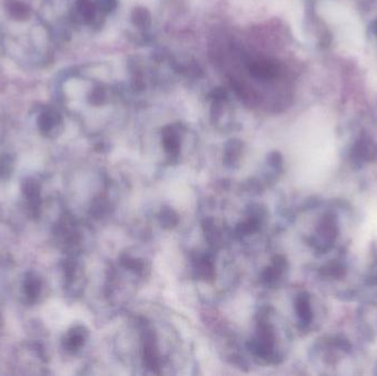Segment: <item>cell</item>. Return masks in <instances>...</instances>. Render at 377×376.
Instances as JSON below:
<instances>
[{"label":"cell","instance_id":"11","mask_svg":"<svg viewBox=\"0 0 377 376\" xmlns=\"http://www.w3.org/2000/svg\"><path fill=\"white\" fill-rule=\"evenodd\" d=\"M159 218H160V222L164 228H175L179 223V216H178L177 212L168 207L160 211Z\"/></svg>","mask_w":377,"mask_h":376},{"label":"cell","instance_id":"5","mask_svg":"<svg viewBox=\"0 0 377 376\" xmlns=\"http://www.w3.org/2000/svg\"><path fill=\"white\" fill-rule=\"evenodd\" d=\"M250 72L255 78L260 80H271L276 78L278 73L277 64L273 61L269 60H257L252 62L250 65Z\"/></svg>","mask_w":377,"mask_h":376},{"label":"cell","instance_id":"2","mask_svg":"<svg viewBox=\"0 0 377 376\" xmlns=\"http://www.w3.org/2000/svg\"><path fill=\"white\" fill-rule=\"evenodd\" d=\"M42 293V281L34 272H27L22 281V296L27 304L37 302Z\"/></svg>","mask_w":377,"mask_h":376},{"label":"cell","instance_id":"18","mask_svg":"<svg viewBox=\"0 0 377 376\" xmlns=\"http://www.w3.org/2000/svg\"><path fill=\"white\" fill-rule=\"evenodd\" d=\"M210 97L214 101H223L227 99V92L224 91L223 88H214L210 94Z\"/></svg>","mask_w":377,"mask_h":376},{"label":"cell","instance_id":"17","mask_svg":"<svg viewBox=\"0 0 377 376\" xmlns=\"http://www.w3.org/2000/svg\"><path fill=\"white\" fill-rule=\"evenodd\" d=\"M118 5L116 0H99V8L104 13H110L114 11Z\"/></svg>","mask_w":377,"mask_h":376},{"label":"cell","instance_id":"14","mask_svg":"<svg viewBox=\"0 0 377 376\" xmlns=\"http://www.w3.org/2000/svg\"><path fill=\"white\" fill-rule=\"evenodd\" d=\"M204 228H206V237L210 243L218 241L220 234L219 232L216 231L214 224H212L211 222H206Z\"/></svg>","mask_w":377,"mask_h":376},{"label":"cell","instance_id":"8","mask_svg":"<svg viewBox=\"0 0 377 376\" xmlns=\"http://www.w3.org/2000/svg\"><path fill=\"white\" fill-rule=\"evenodd\" d=\"M242 151V143L237 139L229 140L225 147V153H224V161L227 166H233L239 159Z\"/></svg>","mask_w":377,"mask_h":376},{"label":"cell","instance_id":"13","mask_svg":"<svg viewBox=\"0 0 377 376\" xmlns=\"http://www.w3.org/2000/svg\"><path fill=\"white\" fill-rule=\"evenodd\" d=\"M296 309L297 314H298L302 322H306V323L310 322L311 316H313V312L310 309L309 300H308L307 297L301 296L298 298Z\"/></svg>","mask_w":377,"mask_h":376},{"label":"cell","instance_id":"15","mask_svg":"<svg viewBox=\"0 0 377 376\" xmlns=\"http://www.w3.org/2000/svg\"><path fill=\"white\" fill-rule=\"evenodd\" d=\"M122 264L125 265V267L133 270L134 272H139L143 270V263L141 260H134L129 257H126L125 260H122Z\"/></svg>","mask_w":377,"mask_h":376},{"label":"cell","instance_id":"1","mask_svg":"<svg viewBox=\"0 0 377 376\" xmlns=\"http://www.w3.org/2000/svg\"><path fill=\"white\" fill-rule=\"evenodd\" d=\"M22 195L29 212L34 218L39 216L42 207L41 184L34 178H28L22 182Z\"/></svg>","mask_w":377,"mask_h":376},{"label":"cell","instance_id":"4","mask_svg":"<svg viewBox=\"0 0 377 376\" xmlns=\"http://www.w3.org/2000/svg\"><path fill=\"white\" fill-rule=\"evenodd\" d=\"M143 363L151 371L156 372L159 366L158 351L155 335L147 333L143 339Z\"/></svg>","mask_w":377,"mask_h":376},{"label":"cell","instance_id":"12","mask_svg":"<svg viewBox=\"0 0 377 376\" xmlns=\"http://www.w3.org/2000/svg\"><path fill=\"white\" fill-rule=\"evenodd\" d=\"M199 275L203 278V279H212L214 277V265L211 258L208 256L202 257L198 260Z\"/></svg>","mask_w":377,"mask_h":376},{"label":"cell","instance_id":"7","mask_svg":"<svg viewBox=\"0 0 377 376\" xmlns=\"http://www.w3.org/2000/svg\"><path fill=\"white\" fill-rule=\"evenodd\" d=\"M162 143H164L166 153L171 156H177L180 151V137L175 128L171 127V126L164 128V134H162Z\"/></svg>","mask_w":377,"mask_h":376},{"label":"cell","instance_id":"3","mask_svg":"<svg viewBox=\"0 0 377 376\" xmlns=\"http://www.w3.org/2000/svg\"><path fill=\"white\" fill-rule=\"evenodd\" d=\"M87 330L82 326H76L69 330V333L65 335L63 339V348L66 352L76 353L78 350L83 348L87 339Z\"/></svg>","mask_w":377,"mask_h":376},{"label":"cell","instance_id":"10","mask_svg":"<svg viewBox=\"0 0 377 376\" xmlns=\"http://www.w3.org/2000/svg\"><path fill=\"white\" fill-rule=\"evenodd\" d=\"M131 19H133L134 25L138 28H147L151 24L150 13H149L148 9L143 8V7H137L133 11Z\"/></svg>","mask_w":377,"mask_h":376},{"label":"cell","instance_id":"6","mask_svg":"<svg viewBox=\"0 0 377 376\" xmlns=\"http://www.w3.org/2000/svg\"><path fill=\"white\" fill-rule=\"evenodd\" d=\"M39 127L43 135L47 137H55L59 134L61 127L60 115L55 111H47L40 116Z\"/></svg>","mask_w":377,"mask_h":376},{"label":"cell","instance_id":"9","mask_svg":"<svg viewBox=\"0 0 377 376\" xmlns=\"http://www.w3.org/2000/svg\"><path fill=\"white\" fill-rule=\"evenodd\" d=\"M76 9H78V15L81 16L82 20L85 21V22H91L95 18L97 8L91 0H78Z\"/></svg>","mask_w":377,"mask_h":376},{"label":"cell","instance_id":"16","mask_svg":"<svg viewBox=\"0 0 377 376\" xmlns=\"http://www.w3.org/2000/svg\"><path fill=\"white\" fill-rule=\"evenodd\" d=\"M92 104L101 105L105 102V92L101 88H97L92 92L91 95Z\"/></svg>","mask_w":377,"mask_h":376}]
</instances>
